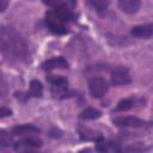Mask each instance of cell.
Here are the masks:
<instances>
[{
	"instance_id": "obj_1",
	"label": "cell",
	"mask_w": 153,
	"mask_h": 153,
	"mask_svg": "<svg viewBox=\"0 0 153 153\" xmlns=\"http://www.w3.org/2000/svg\"><path fill=\"white\" fill-rule=\"evenodd\" d=\"M0 44H1V51L7 57L23 60L27 56V45L13 27L10 26L1 27Z\"/></svg>"
},
{
	"instance_id": "obj_2",
	"label": "cell",
	"mask_w": 153,
	"mask_h": 153,
	"mask_svg": "<svg viewBox=\"0 0 153 153\" xmlns=\"http://www.w3.org/2000/svg\"><path fill=\"white\" fill-rule=\"evenodd\" d=\"M49 82L51 87V93L56 98H63L68 93V81L61 75L49 76Z\"/></svg>"
},
{
	"instance_id": "obj_3",
	"label": "cell",
	"mask_w": 153,
	"mask_h": 153,
	"mask_svg": "<svg viewBox=\"0 0 153 153\" xmlns=\"http://www.w3.org/2000/svg\"><path fill=\"white\" fill-rule=\"evenodd\" d=\"M88 88H90L91 94L94 98H100L108 91V82H106L105 79H103L100 76H96V78H93V79L90 80Z\"/></svg>"
},
{
	"instance_id": "obj_4",
	"label": "cell",
	"mask_w": 153,
	"mask_h": 153,
	"mask_svg": "<svg viewBox=\"0 0 153 153\" xmlns=\"http://www.w3.org/2000/svg\"><path fill=\"white\" fill-rule=\"evenodd\" d=\"M130 74L128 68L126 67H116L111 72V84L115 86H121V85H127L130 82Z\"/></svg>"
},
{
	"instance_id": "obj_5",
	"label": "cell",
	"mask_w": 153,
	"mask_h": 153,
	"mask_svg": "<svg viewBox=\"0 0 153 153\" xmlns=\"http://www.w3.org/2000/svg\"><path fill=\"white\" fill-rule=\"evenodd\" d=\"M45 23H47L48 29H49L53 33H56V35H63V33H67V32H68L67 27L65 26V23L61 22L60 19H57L50 11L47 13Z\"/></svg>"
},
{
	"instance_id": "obj_6",
	"label": "cell",
	"mask_w": 153,
	"mask_h": 153,
	"mask_svg": "<svg viewBox=\"0 0 153 153\" xmlns=\"http://www.w3.org/2000/svg\"><path fill=\"white\" fill-rule=\"evenodd\" d=\"M96 151L98 153H121V147L111 141H105L99 136L96 141Z\"/></svg>"
},
{
	"instance_id": "obj_7",
	"label": "cell",
	"mask_w": 153,
	"mask_h": 153,
	"mask_svg": "<svg viewBox=\"0 0 153 153\" xmlns=\"http://www.w3.org/2000/svg\"><path fill=\"white\" fill-rule=\"evenodd\" d=\"M115 126L118 127H145L146 122L143 120H140L137 117H131V116H127V117H116L112 120Z\"/></svg>"
},
{
	"instance_id": "obj_8",
	"label": "cell",
	"mask_w": 153,
	"mask_h": 153,
	"mask_svg": "<svg viewBox=\"0 0 153 153\" xmlns=\"http://www.w3.org/2000/svg\"><path fill=\"white\" fill-rule=\"evenodd\" d=\"M68 67V62L65 57L59 56V57H51L47 61H44L42 63V68L44 71H51L55 68H67Z\"/></svg>"
},
{
	"instance_id": "obj_9",
	"label": "cell",
	"mask_w": 153,
	"mask_h": 153,
	"mask_svg": "<svg viewBox=\"0 0 153 153\" xmlns=\"http://www.w3.org/2000/svg\"><path fill=\"white\" fill-rule=\"evenodd\" d=\"M42 146V140L33 137V136H29L26 139H23L22 141H18L14 145V148L17 151L19 149H31V148H37Z\"/></svg>"
},
{
	"instance_id": "obj_10",
	"label": "cell",
	"mask_w": 153,
	"mask_h": 153,
	"mask_svg": "<svg viewBox=\"0 0 153 153\" xmlns=\"http://www.w3.org/2000/svg\"><path fill=\"white\" fill-rule=\"evenodd\" d=\"M131 35L137 38H149L153 35V24L136 25L131 29Z\"/></svg>"
},
{
	"instance_id": "obj_11",
	"label": "cell",
	"mask_w": 153,
	"mask_h": 153,
	"mask_svg": "<svg viewBox=\"0 0 153 153\" xmlns=\"http://www.w3.org/2000/svg\"><path fill=\"white\" fill-rule=\"evenodd\" d=\"M140 6H141V2L139 0H120L118 1V7L128 14L136 13Z\"/></svg>"
},
{
	"instance_id": "obj_12",
	"label": "cell",
	"mask_w": 153,
	"mask_h": 153,
	"mask_svg": "<svg viewBox=\"0 0 153 153\" xmlns=\"http://www.w3.org/2000/svg\"><path fill=\"white\" fill-rule=\"evenodd\" d=\"M39 129L32 124H22V126H16L12 129V134L13 135H29L32 136L33 134H38Z\"/></svg>"
},
{
	"instance_id": "obj_13",
	"label": "cell",
	"mask_w": 153,
	"mask_h": 153,
	"mask_svg": "<svg viewBox=\"0 0 153 153\" xmlns=\"http://www.w3.org/2000/svg\"><path fill=\"white\" fill-rule=\"evenodd\" d=\"M102 112L94 108H86L84 111H81V114L79 115V117L81 120H96L98 117H100Z\"/></svg>"
},
{
	"instance_id": "obj_14",
	"label": "cell",
	"mask_w": 153,
	"mask_h": 153,
	"mask_svg": "<svg viewBox=\"0 0 153 153\" xmlns=\"http://www.w3.org/2000/svg\"><path fill=\"white\" fill-rule=\"evenodd\" d=\"M43 93V86L38 80H31L30 82V92L31 97H41Z\"/></svg>"
},
{
	"instance_id": "obj_15",
	"label": "cell",
	"mask_w": 153,
	"mask_h": 153,
	"mask_svg": "<svg viewBox=\"0 0 153 153\" xmlns=\"http://www.w3.org/2000/svg\"><path fill=\"white\" fill-rule=\"evenodd\" d=\"M134 105V100L131 98H126L118 102L117 106H116V111H127L130 108H133Z\"/></svg>"
},
{
	"instance_id": "obj_16",
	"label": "cell",
	"mask_w": 153,
	"mask_h": 153,
	"mask_svg": "<svg viewBox=\"0 0 153 153\" xmlns=\"http://www.w3.org/2000/svg\"><path fill=\"white\" fill-rule=\"evenodd\" d=\"M88 5H91L93 8H96L98 12H102L104 11L108 5H109V1H103V0H96V1H88Z\"/></svg>"
},
{
	"instance_id": "obj_17",
	"label": "cell",
	"mask_w": 153,
	"mask_h": 153,
	"mask_svg": "<svg viewBox=\"0 0 153 153\" xmlns=\"http://www.w3.org/2000/svg\"><path fill=\"white\" fill-rule=\"evenodd\" d=\"M143 148L141 146H128L126 148H121V153H141Z\"/></svg>"
},
{
	"instance_id": "obj_18",
	"label": "cell",
	"mask_w": 153,
	"mask_h": 153,
	"mask_svg": "<svg viewBox=\"0 0 153 153\" xmlns=\"http://www.w3.org/2000/svg\"><path fill=\"white\" fill-rule=\"evenodd\" d=\"M0 143L2 147L10 146V143H11V137H10V135H7V133L5 130L0 131Z\"/></svg>"
},
{
	"instance_id": "obj_19",
	"label": "cell",
	"mask_w": 153,
	"mask_h": 153,
	"mask_svg": "<svg viewBox=\"0 0 153 153\" xmlns=\"http://www.w3.org/2000/svg\"><path fill=\"white\" fill-rule=\"evenodd\" d=\"M11 114H12V111H11L10 109H7V108H5V106L1 108V111H0V116H1V117L8 116V115H11Z\"/></svg>"
},
{
	"instance_id": "obj_20",
	"label": "cell",
	"mask_w": 153,
	"mask_h": 153,
	"mask_svg": "<svg viewBox=\"0 0 153 153\" xmlns=\"http://www.w3.org/2000/svg\"><path fill=\"white\" fill-rule=\"evenodd\" d=\"M6 6H7V1L1 0V1H0V11H1V12H2V11H5Z\"/></svg>"
},
{
	"instance_id": "obj_21",
	"label": "cell",
	"mask_w": 153,
	"mask_h": 153,
	"mask_svg": "<svg viewBox=\"0 0 153 153\" xmlns=\"http://www.w3.org/2000/svg\"><path fill=\"white\" fill-rule=\"evenodd\" d=\"M80 153H91V151H90V149H84V151H81Z\"/></svg>"
}]
</instances>
